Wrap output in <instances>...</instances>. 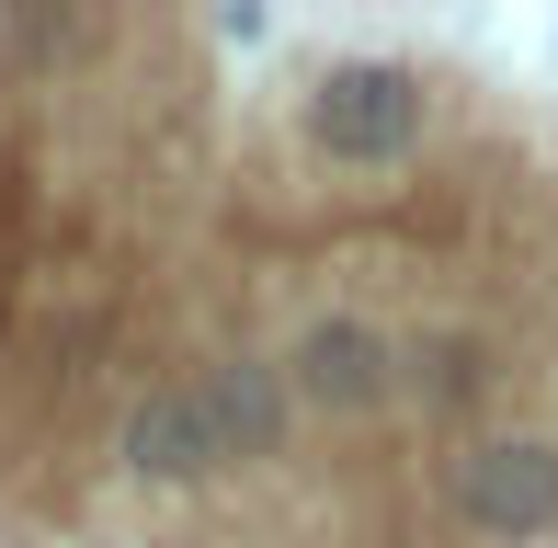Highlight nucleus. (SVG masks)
I'll list each match as a JSON object with an SVG mask.
<instances>
[{
  "mask_svg": "<svg viewBox=\"0 0 558 548\" xmlns=\"http://www.w3.org/2000/svg\"><path fill=\"white\" fill-rule=\"evenodd\" d=\"M286 389L308 422H331V434H376V422L411 412V332L399 320H376L365 297H308V309L286 320Z\"/></svg>",
  "mask_w": 558,
  "mask_h": 548,
  "instance_id": "f03ea898",
  "label": "nucleus"
},
{
  "mask_svg": "<svg viewBox=\"0 0 558 548\" xmlns=\"http://www.w3.org/2000/svg\"><path fill=\"white\" fill-rule=\"evenodd\" d=\"M104 468L125 491H148V503H194V491L240 480V457H228L206 389H194V366H160V378H137L114 401V434H104Z\"/></svg>",
  "mask_w": 558,
  "mask_h": 548,
  "instance_id": "20e7f679",
  "label": "nucleus"
},
{
  "mask_svg": "<svg viewBox=\"0 0 558 548\" xmlns=\"http://www.w3.org/2000/svg\"><path fill=\"white\" fill-rule=\"evenodd\" d=\"M434 526L456 548H547L558 537V422H490L434 445Z\"/></svg>",
  "mask_w": 558,
  "mask_h": 548,
  "instance_id": "7ed1b4c3",
  "label": "nucleus"
},
{
  "mask_svg": "<svg viewBox=\"0 0 558 548\" xmlns=\"http://www.w3.org/2000/svg\"><path fill=\"white\" fill-rule=\"evenodd\" d=\"M513 378H524V355H513V332H501L490 309H422L411 320V422L422 434L468 445V434H490V422H513L501 412Z\"/></svg>",
  "mask_w": 558,
  "mask_h": 548,
  "instance_id": "39448f33",
  "label": "nucleus"
},
{
  "mask_svg": "<svg viewBox=\"0 0 558 548\" xmlns=\"http://www.w3.org/2000/svg\"><path fill=\"white\" fill-rule=\"evenodd\" d=\"M194 389H206V412H217V434H228V457L240 468H286L296 457V389H286V355H274L263 332H217L206 355H194Z\"/></svg>",
  "mask_w": 558,
  "mask_h": 548,
  "instance_id": "423d86ee",
  "label": "nucleus"
},
{
  "mask_svg": "<svg viewBox=\"0 0 558 548\" xmlns=\"http://www.w3.org/2000/svg\"><path fill=\"white\" fill-rule=\"evenodd\" d=\"M547 378H558V332H547Z\"/></svg>",
  "mask_w": 558,
  "mask_h": 548,
  "instance_id": "0eeeda50",
  "label": "nucleus"
},
{
  "mask_svg": "<svg viewBox=\"0 0 558 548\" xmlns=\"http://www.w3.org/2000/svg\"><path fill=\"white\" fill-rule=\"evenodd\" d=\"M434 127H445V81L422 58H376V46L296 69V92H286L296 160L331 171V183H399V171H422Z\"/></svg>",
  "mask_w": 558,
  "mask_h": 548,
  "instance_id": "f257e3e1",
  "label": "nucleus"
}]
</instances>
